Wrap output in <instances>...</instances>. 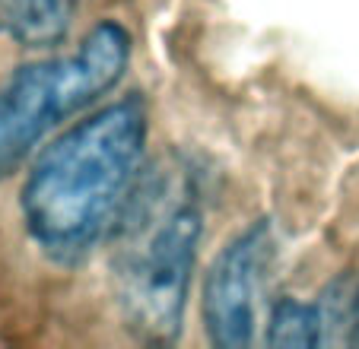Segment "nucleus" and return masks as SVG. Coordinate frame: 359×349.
Returning a JSON list of instances; mask_svg holds the SVG:
<instances>
[{
  "label": "nucleus",
  "instance_id": "f257e3e1",
  "mask_svg": "<svg viewBox=\"0 0 359 349\" xmlns=\"http://www.w3.org/2000/svg\"><path fill=\"white\" fill-rule=\"evenodd\" d=\"M149 111L140 95L105 105L32 162L20 210L32 242L55 261H80L121 219L140 178Z\"/></svg>",
  "mask_w": 359,
  "mask_h": 349
},
{
  "label": "nucleus",
  "instance_id": "f03ea898",
  "mask_svg": "<svg viewBox=\"0 0 359 349\" xmlns=\"http://www.w3.org/2000/svg\"><path fill=\"white\" fill-rule=\"evenodd\" d=\"M203 238V203L188 165L140 174L115 222L111 286L124 327L143 343L182 334L194 264Z\"/></svg>",
  "mask_w": 359,
  "mask_h": 349
},
{
  "label": "nucleus",
  "instance_id": "7ed1b4c3",
  "mask_svg": "<svg viewBox=\"0 0 359 349\" xmlns=\"http://www.w3.org/2000/svg\"><path fill=\"white\" fill-rule=\"evenodd\" d=\"M128 61V29L105 20L89 29L76 51L13 70L0 86V182L20 168L57 124L111 93Z\"/></svg>",
  "mask_w": 359,
  "mask_h": 349
},
{
  "label": "nucleus",
  "instance_id": "20e7f679",
  "mask_svg": "<svg viewBox=\"0 0 359 349\" xmlns=\"http://www.w3.org/2000/svg\"><path fill=\"white\" fill-rule=\"evenodd\" d=\"M277 254V235L267 219L242 228L203 276L201 315L207 340L219 349H242L255 340L258 302L267 282V270Z\"/></svg>",
  "mask_w": 359,
  "mask_h": 349
},
{
  "label": "nucleus",
  "instance_id": "39448f33",
  "mask_svg": "<svg viewBox=\"0 0 359 349\" xmlns=\"http://www.w3.org/2000/svg\"><path fill=\"white\" fill-rule=\"evenodd\" d=\"M76 0H0V35L26 48L57 45L70 32Z\"/></svg>",
  "mask_w": 359,
  "mask_h": 349
},
{
  "label": "nucleus",
  "instance_id": "423d86ee",
  "mask_svg": "<svg viewBox=\"0 0 359 349\" xmlns=\"http://www.w3.org/2000/svg\"><path fill=\"white\" fill-rule=\"evenodd\" d=\"M325 311L312 302H299L286 296L273 305L271 321H267V346H321L325 336Z\"/></svg>",
  "mask_w": 359,
  "mask_h": 349
},
{
  "label": "nucleus",
  "instance_id": "0eeeda50",
  "mask_svg": "<svg viewBox=\"0 0 359 349\" xmlns=\"http://www.w3.org/2000/svg\"><path fill=\"white\" fill-rule=\"evenodd\" d=\"M346 340L353 346H359V286L353 292V302H350V317H346Z\"/></svg>",
  "mask_w": 359,
  "mask_h": 349
}]
</instances>
